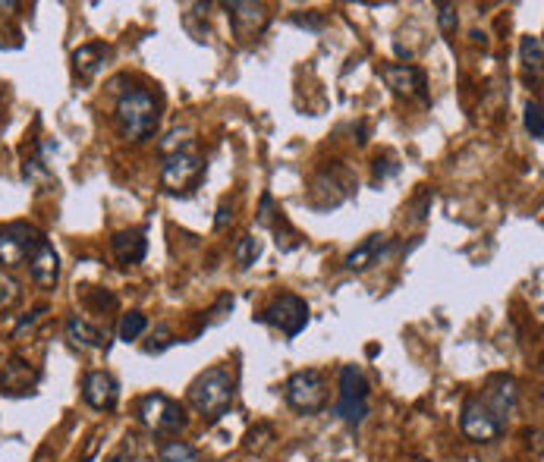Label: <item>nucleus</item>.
Returning <instances> with one entry per match:
<instances>
[{"instance_id":"obj_1","label":"nucleus","mask_w":544,"mask_h":462,"mask_svg":"<svg viewBox=\"0 0 544 462\" xmlns=\"http://www.w3.org/2000/svg\"><path fill=\"white\" fill-rule=\"evenodd\" d=\"M164 114V98L151 88H129V92L117 101L114 123L120 139L129 145H145L158 136Z\"/></svg>"},{"instance_id":"obj_2","label":"nucleus","mask_w":544,"mask_h":462,"mask_svg":"<svg viewBox=\"0 0 544 462\" xmlns=\"http://www.w3.org/2000/svg\"><path fill=\"white\" fill-rule=\"evenodd\" d=\"M236 400V374L230 365H214L189 384V403L205 422H221Z\"/></svg>"},{"instance_id":"obj_3","label":"nucleus","mask_w":544,"mask_h":462,"mask_svg":"<svg viewBox=\"0 0 544 462\" xmlns=\"http://www.w3.org/2000/svg\"><path fill=\"white\" fill-rule=\"evenodd\" d=\"M139 422L148 434H155V437H177L189 428V415L186 409L177 403V400H170L167 393H148L139 400Z\"/></svg>"},{"instance_id":"obj_4","label":"nucleus","mask_w":544,"mask_h":462,"mask_svg":"<svg viewBox=\"0 0 544 462\" xmlns=\"http://www.w3.org/2000/svg\"><path fill=\"white\" fill-rule=\"evenodd\" d=\"M368 378L362 374L359 365H343L340 368V393H337V403H334V415L343 418L350 428H359L365 418H368Z\"/></svg>"},{"instance_id":"obj_5","label":"nucleus","mask_w":544,"mask_h":462,"mask_svg":"<svg viewBox=\"0 0 544 462\" xmlns=\"http://www.w3.org/2000/svg\"><path fill=\"white\" fill-rule=\"evenodd\" d=\"M353 192H356L353 173L346 170L340 161H334V164H328L324 170L315 173L312 189H309V202L318 211H331V208H340L346 198H353Z\"/></svg>"},{"instance_id":"obj_6","label":"nucleus","mask_w":544,"mask_h":462,"mask_svg":"<svg viewBox=\"0 0 544 462\" xmlns=\"http://www.w3.org/2000/svg\"><path fill=\"white\" fill-rule=\"evenodd\" d=\"M284 396L296 412L318 415L324 406H328V378H324L318 368L296 371L284 384Z\"/></svg>"},{"instance_id":"obj_7","label":"nucleus","mask_w":544,"mask_h":462,"mask_svg":"<svg viewBox=\"0 0 544 462\" xmlns=\"http://www.w3.org/2000/svg\"><path fill=\"white\" fill-rule=\"evenodd\" d=\"M258 321H265L271 324L274 330H280L284 337H299L302 330H306L309 324V302L296 296V293H284V296H277L265 312L258 315Z\"/></svg>"},{"instance_id":"obj_8","label":"nucleus","mask_w":544,"mask_h":462,"mask_svg":"<svg viewBox=\"0 0 544 462\" xmlns=\"http://www.w3.org/2000/svg\"><path fill=\"white\" fill-rule=\"evenodd\" d=\"M205 173V161L199 158V154L192 151H177V154H167L164 158V167H161V183L167 192H189L199 186Z\"/></svg>"},{"instance_id":"obj_9","label":"nucleus","mask_w":544,"mask_h":462,"mask_svg":"<svg viewBox=\"0 0 544 462\" xmlns=\"http://www.w3.org/2000/svg\"><path fill=\"white\" fill-rule=\"evenodd\" d=\"M460 431L472 444H494L504 434V425L488 412V406L478 396H466L463 412H460Z\"/></svg>"},{"instance_id":"obj_10","label":"nucleus","mask_w":544,"mask_h":462,"mask_svg":"<svg viewBox=\"0 0 544 462\" xmlns=\"http://www.w3.org/2000/svg\"><path fill=\"white\" fill-rule=\"evenodd\" d=\"M41 233L29 224H7L0 230V271H13L26 264L35 252Z\"/></svg>"},{"instance_id":"obj_11","label":"nucleus","mask_w":544,"mask_h":462,"mask_svg":"<svg viewBox=\"0 0 544 462\" xmlns=\"http://www.w3.org/2000/svg\"><path fill=\"white\" fill-rule=\"evenodd\" d=\"M227 19H230L233 38L239 44H249L268 29L271 13L265 4H246V0H236V4H227Z\"/></svg>"},{"instance_id":"obj_12","label":"nucleus","mask_w":544,"mask_h":462,"mask_svg":"<svg viewBox=\"0 0 544 462\" xmlns=\"http://www.w3.org/2000/svg\"><path fill=\"white\" fill-rule=\"evenodd\" d=\"M381 79L387 82L390 92L406 98V101H412V98L428 101V79H425V73L419 70V66H412V63H384L381 66Z\"/></svg>"},{"instance_id":"obj_13","label":"nucleus","mask_w":544,"mask_h":462,"mask_svg":"<svg viewBox=\"0 0 544 462\" xmlns=\"http://www.w3.org/2000/svg\"><path fill=\"white\" fill-rule=\"evenodd\" d=\"M478 400L488 406V412L500 425H507V418L519 406V384H516V378H510V374H494V378H488V384H485V396H478Z\"/></svg>"},{"instance_id":"obj_14","label":"nucleus","mask_w":544,"mask_h":462,"mask_svg":"<svg viewBox=\"0 0 544 462\" xmlns=\"http://www.w3.org/2000/svg\"><path fill=\"white\" fill-rule=\"evenodd\" d=\"M26 264H29V277L38 290H54V286L60 283V255L45 236L38 239V246Z\"/></svg>"},{"instance_id":"obj_15","label":"nucleus","mask_w":544,"mask_h":462,"mask_svg":"<svg viewBox=\"0 0 544 462\" xmlns=\"http://www.w3.org/2000/svg\"><path fill=\"white\" fill-rule=\"evenodd\" d=\"M82 400L95 412H111L120 400V384L107 371H89L82 381Z\"/></svg>"},{"instance_id":"obj_16","label":"nucleus","mask_w":544,"mask_h":462,"mask_svg":"<svg viewBox=\"0 0 544 462\" xmlns=\"http://www.w3.org/2000/svg\"><path fill=\"white\" fill-rule=\"evenodd\" d=\"M390 252H394V239H387V236H381V233H375V236H368L359 249H353L350 255H346V271H368L372 264H381Z\"/></svg>"},{"instance_id":"obj_17","label":"nucleus","mask_w":544,"mask_h":462,"mask_svg":"<svg viewBox=\"0 0 544 462\" xmlns=\"http://www.w3.org/2000/svg\"><path fill=\"white\" fill-rule=\"evenodd\" d=\"M111 252L117 258V264L123 268H133V264H142L148 255V236L145 230H120L111 236Z\"/></svg>"},{"instance_id":"obj_18","label":"nucleus","mask_w":544,"mask_h":462,"mask_svg":"<svg viewBox=\"0 0 544 462\" xmlns=\"http://www.w3.org/2000/svg\"><path fill=\"white\" fill-rule=\"evenodd\" d=\"M107 57H111V44H104V41H92V44H82V48H76L73 51V73H76V79L92 82L101 73V66H104Z\"/></svg>"},{"instance_id":"obj_19","label":"nucleus","mask_w":544,"mask_h":462,"mask_svg":"<svg viewBox=\"0 0 544 462\" xmlns=\"http://www.w3.org/2000/svg\"><path fill=\"white\" fill-rule=\"evenodd\" d=\"M38 381V371L29 368L26 359H10V365L4 368V374H0V387L4 390H13V393H29Z\"/></svg>"},{"instance_id":"obj_20","label":"nucleus","mask_w":544,"mask_h":462,"mask_svg":"<svg viewBox=\"0 0 544 462\" xmlns=\"http://www.w3.org/2000/svg\"><path fill=\"white\" fill-rule=\"evenodd\" d=\"M67 337H70L79 349H104V346H107V334H104V330L92 327L89 321L79 318V315H73V318L67 321Z\"/></svg>"},{"instance_id":"obj_21","label":"nucleus","mask_w":544,"mask_h":462,"mask_svg":"<svg viewBox=\"0 0 544 462\" xmlns=\"http://www.w3.org/2000/svg\"><path fill=\"white\" fill-rule=\"evenodd\" d=\"M519 57H522V66H526V73H532L535 79H541V63H544V44L538 35H526L519 44Z\"/></svg>"},{"instance_id":"obj_22","label":"nucleus","mask_w":544,"mask_h":462,"mask_svg":"<svg viewBox=\"0 0 544 462\" xmlns=\"http://www.w3.org/2000/svg\"><path fill=\"white\" fill-rule=\"evenodd\" d=\"M158 462H202V456L186 440H167L158 450Z\"/></svg>"},{"instance_id":"obj_23","label":"nucleus","mask_w":544,"mask_h":462,"mask_svg":"<svg viewBox=\"0 0 544 462\" xmlns=\"http://www.w3.org/2000/svg\"><path fill=\"white\" fill-rule=\"evenodd\" d=\"M19 299H23V283H19L10 271H0V315L10 312Z\"/></svg>"},{"instance_id":"obj_24","label":"nucleus","mask_w":544,"mask_h":462,"mask_svg":"<svg viewBox=\"0 0 544 462\" xmlns=\"http://www.w3.org/2000/svg\"><path fill=\"white\" fill-rule=\"evenodd\" d=\"M148 330V318L142 315V312H126L123 318H120V327H117V337L123 340V343H133V340H139L142 334Z\"/></svg>"},{"instance_id":"obj_25","label":"nucleus","mask_w":544,"mask_h":462,"mask_svg":"<svg viewBox=\"0 0 544 462\" xmlns=\"http://www.w3.org/2000/svg\"><path fill=\"white\" fill-rule=\"evenodd\" d=\"M258 255H261V246H258V239H255V236H239V239H236L233 258H236V264H239L243 271L252 268V264L258 261Z\"/></svg>"},{"instance_id":"obj_26","label":"nucleus","mask_w":544,"mask_h":462,"mask_svg":"<svg viewBox=\"0 0 544 462\" xmlns=\"http://www.w3.org/2000/svg\"><path fill=\"white\" fill-rule=\"evenodd\" d=\"M23 173H26V180L35 183V186H51V183H57L54 176H51V170H48V164H45V158H29L23 164Z\"/></svg>"},{"instance_id":"obj_27","label":"nucleus","mask_w":544,"mask_h":462,"mask_svg":"<svg viewBox=\"0 0 544 462\" xmlns=\"http://www.w3.org/2000/svg\"><path fill=\"white\" fill-rule=\"evenodd\" d=\"M526 129H529V136L535 142L544 139V114H541V101H529L526 104Z\"/></svg>"},{"instance_id":"obj_28","label":"nucleus","mask_w":544,"mask_h":462,"mask_svg":"<svg viewBox=\"0 0 544 462\" xmlns=\"http://www.w3.org/2000/svg\"><path fill=\"white\" fill-rule=\"evenodd\" d=\"M438 26L444 32V38L453 41L456 29H460V16H456V7L453 4H438Z\"/></svg>"},{"instance_id":"obj_29","label":"nucleus","mask_w":544,"mask_h":462,"mask_svg":"<svg viewBox=\"0 0 544 462\" xmlns=\"http://www.w3.org/2000/svg\"><path fill=\"white\" fill-rule=\"evenodd\" d=\"M280 214H284V211H280V208L274 205L271 192H265V195H261V205H258V224L271 230V224H274V220H277Z\"/></svg>"},{"instance_id":"obj_30","label":"nucleus","mask_w":544,"mask_h":462,"mask_svg":"<svg viewBox=\"0 0 544 462\" xmlns=\"http://www.w3.org/2000/svg\"><path fill=\"white\" fill-rule=\"evenodd\" d=\"M89 302H92L95 308H101V312H104V308H117V296H114V293H107V290H92V286H89Z\"/></svg>"},{"instance_id":"obj_31","label":"nucleus","mask_w":544,"mask_h":462,"mask_svg":"<svg viewBox=\"0 0 544 462\" xmlns=\"http://www.w3.org/2000/svg\"><path fill=\"white\" fill-rule=\"evenodd\" d=\"M45 315H48V308H35V312L29 315V318H23V321H19V327H16V334L13 337H23L26 334V330H32L38 321H45Z\"/></svg>"},{"instance_id":"obj_32","label":"nucleus","mask_w":544,"mask_h":462,"mask_svg":"<svg viewBox=\"0 0 544 462\" xmlns=\"http://www.w3.org/2000/svg\"><path fill=\"white\" fill-rule=\"evenodd\" d=\"M230 224H233V205H227V202H224L221 208H217V217H214V230H217V233H224Z\"/></svg>"},{"instance_id":"obj_33","label":"nucleus","mask_w":544,"mask_h":462,"mask_svg":"<svg viewBox=\"0 0 544 462\" xmlns=\"http://www.w3.org/2000/svg\"><path fill=\"white\" fill-rule=\"evenodd\" d=\"M296 26H309V29H321L324 26V19L321 16H293Z\"/></svg>"},{"instance_id":"obj_34","label":"nucleus","mask_w":544,"mask_h":462,"mask_svg":"<svg viewBox=\"0 0 544 462\" xmlns=\"http://www.w3.org/2000/svg\"><path fill=\"white\" fill-rule=\"evenodd\" d=\"M111 462H123V456H114V459H111Z\"/></svg>"},{"instance_id":"obj_35","label":"nucleus","mask_w":544,"mask_h":462,"mask_svg":"<svg viewBox=\"0 0 544 462\" xmlns=\"http://www.w3.org/2000/svg\"><path fill=\"white\" fill-rule=\"evenodd\" d=\"M416 462H431V459H416Z\"/></svg>"}]
</instances>
